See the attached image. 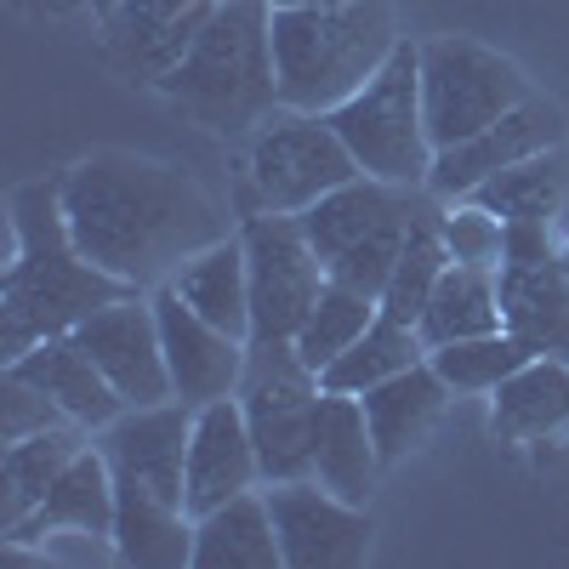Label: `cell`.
Instances as JSON below:
<instances>
[{
	"label": "cell",
	"instance_id": "cell-1",
	"mask_svg": "<svg viewBox=\"0 0 569 569\" xmlns=\"http://www.w3.org/2000/svg\"><path fill=\"white\" fill-rule=\"evenodd\" d=\"M58 194L74 246L137 291L166 284L194 251L228 233L222 206L194 171L131 149H98L74 160L58 177Z\"/></svg>",
	"mask_w": 569,
	"mask_h": 569
},
{
	"label": "cell",
	"instance_id": "cell-2",
	"mask_svg": "<svg viewBox=\"0 0 569 569\" xmlns=\"http://www.w3.org/2000/svg\"><path fill=\"white\" fill-rule=\"evenodd\" d=\"M126 291L137 284L103 273L74 246L58 182H23L12 194V262L0 284V365L23 359L46 337H69L86 313Z\"/></svg>",
	"mask_w": 569,
	"mask_h": 569
},
{
	"label": "cell",
	"instance_id": "cell-3",
	"mask_svg": "<svg viewBox=\"0 0 569 569\" xmlns=\"http://www.w3.org/2000/svg\"><path fill=\"white\" fill-rule=\"evenodd\" d=\"M154 91L217 137H251L273 109H284L273 74V7L268 0H217L211 23Z\"/></svg>",
	"mask_w": 569,
	"mask_h": 569
},
{
	"label": "cell",
	"instance_id": "cell-4",
	"mask_svg": "<svg viewBox=\"0 0 569 569\" xmlns=\"http://www.w3.org/2000/svg\"><path fill=\"white\" fill-rule=\"evenodd\" d=\"M393 0H342V7H273V74L279 103L330 114L399 52Z\"/></svg>",
	"mask_w": 569,
	"mask_h": 569
},
{
	"label": "cell",
	"instance_id": "cell-5",
	"mask_svg": "<svg viewBox=\"0 0 569 569\" xmlns=\"http://www.w3.org/2000/svg\"><path fill=\"white\" fill-rule=\"evenodd\" d=\"M410 211H416V188H399V182H382V177H353L342 188H330L325 200H313L302 217L308 240L325 262V273L348 284V291H365L382 302L388 279H393V262L405 251V228H410Z\"/></svg>",
	"mask_w": 569,
	"mask_h": 569
},
{
	"label": "cell",
	"instance_id": "cell-6",
	"mask_svg": "<svg viewBox=\"0 0 569 569\" xmlns=\"http://www.w3.org/2000/svg\"><path fill=\"white\" fill-rule=\"evenodd\" d=\"M330 126L342 131L348 154L365 177L399 188H427L433 171V137L421 109V46L399 40V52L376 69L342 109H330Z\"/></svg>",
	"mask_w": 569,
	"mask_h": 569
},
{
	"label": "cell",
	"instance_id": "cell-7",
	"mask_svg": "<svg viewBox=\"0 0 569 569\" xmlns=\"http://www.w3.org/2000/svg\"><path fill=\"white\" fill-rule=\"evenodd\" d=\"M525 98H536L525 69H518L512 58H501L496 46L472 40V34L421 40V109H427L433 154L479 137L485 126L512 114Z\"/></svg>",
	"mask_w": 569,
	"mask_h": 569
},
{
	"label": "cell",
	"instance_id": "cell-8",
	"mask_svg": "<svg viewBox=\"0 0 569 569\" xmlns=\"http://www.w3.org/2000/svg\"><path fill=\"white\" fill-rule=\"evenodd\" d=\"M319 370L297 353V342H251L240 410L251 421L262 485L313 479V416H319Z\"/></svg>",
	"mask_w": 569,
	"mask_h": 569
},
{
	"label": "cell",
	"instance_id": "cell-9",
	"mask_svg": "<svg viewBox=\"0 0 569 569\" xmlns=\"http://www.w3.org/2000/svg\"><path fill=\"white\" fill-rule=\"evenodd\" d=\"M353 177H359V160L348 154V142L330 126V114L273 109L246 137V182L257 194V211H291L297 217Z\"/></svg>",
	"mask_w": 569,
	"mask_h": 569
},
{
	"label": "cell",
	"instance_id": "cell-10",
	"mask_svg": "<svg viewBox=\"0 0 569 569\" xmlns=\"http://www.w3.org/2000/svg\"><path fill=\"white\" fill-rule=\"evenodd\" d=\"M240 240L251 268V342H291L330 284L308 228L291 211H257L246 217Z\"/></svg>",
	"mask_w": 569,
	"mask_h": 569
},
{
	"label": "cell",
	"instance_id": "cell-11",
	"mask_svg": "<svg viewBox=\"0 0 569 569\" xmlns=\"http://www.w3.org/2000/svg\"><path fill=\"white\" fill-rule=\"evenodd\" d=\"M74 342L98 359V370L114 382L126 405H166L171 393V365L160 342V308L154 291H126L103 302L98 313H86L74 325Z\"/></svg>",
	"mask_w": 569,
	"mask_h": 569
},
{
	"label": "cell",
	"instance_id": "cell-12",
	"mask_svg": "<svg viewBox=\"0 0 569 569\" xmlns=\"http://www.w3.org/2000/svg\"><path fill=\"white\" fill-rule=\"evenodd\" d=\"M284 569H353L370 558V512L330 496L319 479L262 485Z\"/></svg>",
	"mask_w": 569,
	"mask_h": 569
},
{
	"label": "cell",
	"instance_id": "cell-13",
	"mask_svg": "<svg viewBox=\"0 0 569 569\" xmlns=\"http://www.w3.org/2000/svg\"><path fill=\"white\" fill-rule=\"evenodd\" d=\"M188 427H194V405L166 399V405H131L126 416H114L98 439V450L109 456L114 485L149 490L160 501L182 507V485H188ZM194 518V512H188Z\"/></svg>",
	"mask_w": 569,
	"mask_h": 569
},
{
	"label": "cell",
	"instance_id": "cell-14",
	"mask_svg": "<svg viewBox=\"0 0 569 569\" xmlns=\"http://www.w3.org/2000/svg\"><path fill=\"white\" fill-rule=\"evenodd\" d=\"M154 308H160V342H166V365H171V393L194 410L240 393L251 342L211 325L206 313H194L171 284H154Z\"/></svg>",
	"mask_w": 569,
	"mask_h": 569
},
{
	"label": "cell",
	"instance_id": "cell-15",
	"mask_svg": "<svg viewBox=\"0 0 569 569\" xmlns=\"http://www.w3.org/2000/svg\"><path fill=\"white\" fill-rule=\"evenodd\" d=\"M558 142H563V109L547 103V98H525L512 114L485 126L479 137L456 142V149H439L433 171H427V194L433 200H467L472 188H485L496 171L530 160L541 149H558Z\"/></svg>",
	"mask_w": 569,
	"mask_h": 569
},
{
	"label": "cell",
	"instance_id": "cell-16",
	"mask_svg": "<svg viewBox=\"0 0 569 569\" xmlns=\"http://www.w3.org/2000/svg\"><path fill=\"white\" fill-rule=\"evenodd\" d=\"M217 0H120L103 23V52L109 63L137 80V86H160L182 52L194 46V34L211 23Z\"/></svg>",
	"mask_w": 569,
	"mask_h": 569
},
{
	"label": "cell",
	"instance_id": "cell-17",
	"mask_svg": "<svg viewBox=\"0 0 569 569\" xmlns=\"http://www.w3.org/2000/svg\"><path fill=\"white\" fill-rule=\"evenodd\" d=\"M262 485V461H257V439L251 421L240 410V399H211L194 410L188 427V485H182V507L206 518L222 501L246 496Z\"/></svg>",
	"mask_w": 569,
	"mask_h": 569
},
{
	"label": "cell",
	"instance_id": "cell-18",
	"mask_svg": "<svg viewBox=\"0 0 569 569\" xmlns=\"http://www.w3.org/2000/svg\"><path fill=\"white\" fill-rule=\"evenodd\" d=\"M114 512H120V490L109 456L91 439L63 472L58 485L40 496V507L23 518V525L7 530V552L12 547H46L52 536H91V541H114Z\"/></svg>",
	"mask_w": 569,
	"mask_h": 569
},
{
	"label": "cell",
	"instance_id": "cell-19",
	"mask_svg": "<svg viewBox=\"0 0 569 569\" xmlns=\"http://www.w3.org/2000/svg\"><path fill=\"white\" fill-rule=\"evenodd\" d=\"M7 370H18L23 382H34L46 399H58L69 421H80L86 433H103V427L114 416H126L131 405L114 393V382L98 370V359H91L80 342H74V330L69 337H46L34 342L23 359H12Z\"/></svg>",
	"mask_w": 569,
	"mask_h": 569
},
{
	"label": "cell",
	"instance_id": "cell-20",
	"mask_svg": "<svg viewBox=\"0 0 569 569\" xmlns=\"http://www.w3.org/2000/svg\"><path fill=\"white\" fill-rule=\"evenodd\" d=\"M382 450H376V433L365 421V405L353 393H319V416H313V479L342 496L353 507L370 501L376 479H382Z\"/></svg>",
	"mask_w": 569,
	"mask_h": 569
},
{
	"label": "cell",
	"instance_id": "cell-21",
	"mask_svg": "<svg viewBox=\"0 0 569 569\" xmlns=\"http://www.w3.org/2000/svg\"><path fill=\"white\" fill-rule=\"evenodd\" d=\"M496 284H501V325L512 337L536 359L569 365V268L558 257L507 262V268H496Z\"/></svg>",
	"mask_w": 569,
	"mask_h": 569
},
{
	"label": "cell",
	"instance_id": "cell-22",
	"mask_svg": "<svg viewBox=\"0 0 569 569\" xmlns=\"http://www.w3.org/2000/svg\"><path fill=\"white\" fill-rule=\"evenodd\" d=\"M450 388H445V376L433 370V365H410V370H399V376H388L382 388H370V393H359V405H365V421H370V433H376V450H382V461L393 467V461H405L410 450H421L427 445V433L445 421V410H450Z\"/></svg>",
	"mask_w": 569,
	"mask_h": 569
},
{
	"label": "cell",
	"instance_id": "cell-23",
	"mask_svg": "<svg viewBox=\"0 0 569 569\" xmlns=\"http://www.w3.org/2000/svg\"><path fill=\"white\" fill-rule=\"evenodd\" d=\"M166 284L194 313H206L211 325H222V330H233V337L251 342V268H246V240L240 233H222L217 246L194 251Z\"/></svg>",
	"mask_w": 569,
	"mask_h": 569
},
{
	"label": "cell",
	"instance_id": "cell-24",
	"mask_svg": "<svg viewBox=\"0 0 569 569\" xmlns=\"http://www.w3.org/2000/svg\"><path fill=\"white\" fill-rule=\"evenodd\" d=\"M569 427V365L530 359L490 393V433L501 445H536Z\"/></svg>",
	"mask_w": 569,
	"mask_h": 569
},
{
	"label": "cell",
	"instance_id": "cell-25",
	"mask_svg": "<svg viewBox=\"0 0 569 569\" xmlns=\"http://www.w3.org/2000/svg\"><path fill=\"white\" fill-rule=\"evenodd\" d=\"M279 530L268 512V490H246L217 512L194 518V569H279Z\"/></svg>",
	"mask_w": 569,
	"mask_h": 569
},
{
	"label": "cell",
	"instance_id": "cell-26",
	"mask_svg": "<svg viewBox=\"0 0 569 569\" xmlns=\"http://www.w3.org/2000/svg\"><path fill=\"white\" fill-rule=\"evenodd\" d=\"M120 490V512H114V558L137 563V569H194V518L177 501H160L149 490Z\"/></svg>",
	"mask_w": 569,
	"mask_h": 569
},
{
	"label": "cell",
	"instance_id": "cell-27",
	"mask_svg": "<svg viewBox=\"0 0 569 569\" xmlns=\"http://www.w3.org/2000/svg\"><path fill=\"white\" fill-rule=\"evenodd\" d=\"M91 445V433L80 421L69 427H46V433L23 439V445H7V456H0V536H7L12 525H23V518L40 507V496L58 485V472Z\"/></svg>",
	"mask_w": 569,
	"mask_h": 569
},
{
	"label": "cell",
	"instance_id": "cell-28",
	"mask_svg": "<svg viewBox=\"0 0 569 569\" xmlns=\"http://www.w3.org/2000/svg\"><path fill=\"white\" fill-rule=\"evenodd\" d=\"M439 206L427 188H416V211H410V228H405V251L393 262V279L382 291V313L399 319V325H421L427 302H433L439 279L450 268V251H445V233H439Z\"/></svg>",
	"mask_w": 569,
	"mask_h": 569
},
{
	"label": "cell",
	"instance_id": "cell-29",
	"mask_svg": "<svg viewBox=\"0 0 569 569\" xmlns=\"http://www.w3.org/2000/svg\"><path fill=\"white\" fill-rule=\"evenodd\" d=\"M467 200L490 206L501 222H552L569 211V149H541L530 160H518L507 171H496L485 188H472Z\"/></svg>",
	"mask_w": 569,
	"mask_h": 569
},
{
	"label": "cell",
	"instance_id": "cell-30",
	"mask_svg": "<svg viewBox=\"0 0 569 569\" xmlns=\"http://www.w3.org/2000/svg\"><path fill=\"white\" fill-rule=\"evenodd\" d=\"M416 330H421L427 348H445V342H461V337H490V330H507V325H501V284H496V268L450 262Z\"/></svg>",
	"mask_w": 569,
	"mask_h": 569
},
{
	"label": "cell",
	"instance_id": "cell-31",
	"mask_svg": "<svg viewBox=\"0 0 569 569\" xmlns=\"http://www.w3.org/2000/svg\"><path fill=\"white\" fill-rule=\"evenodd\" d=\"M421 359H427L421 330H416V325H399V319H388V313H376V325L319 376V382H325L330 393H353V399H359V393L382 388L388 376H399V370H410V365H421Z\"/></svg>",
	"mask_w": 569,
	"mask_h": 569
},
{
	"label": "cell",
	"instance_id": "cell-32",
	"mask_svg": "<svg viewBox=\"0 0 569 569\" xmlns=\"http://www.w3.org/2000/svg\"><path fill=\"white\" fill-rule=\"evenodd\" d=\"M376 313H382V302H376V297H365V291H348V284H337V279H330L325 284V291H319V302L308 308V319H302V330H297V353L325 376L330 365H337L359 337H365V330L376 325Z\"/></svg>",
	"mask_w": 569,
	"mask_h": 569
},
{
	"label": "cell",
	"instance_id": "cell-33",
	"mask_svg": "<svg viewBox=\"0 0 569 569\" xmlns=\"http://www.w3.org/2000/svg\"><path fill=\"white\" fill-rule=\"evenodd\" d=\"M536 353L512 337V330H490V337H461L445 348H427V365L445 376L450 393H496L512 370H525Z\"/></svg>",
	"mask_w": 569,
	"mask_h": 569
},
{
	"label": "cell",
	"instance_id": "cell-34",
	"mask_svg": "<svg viewBox=\"0 0 569 569\" xmlns=\"http://www.w3.org/2000/svg\"><path fill=\"white\" fill-rule=\"evenodd\" d=\"M439 233H445L450 262H467V268H501L507 222H501L490 206H479V200H445V206H439Z\"/></svg>",
	"mask_w": 569,
	"mask_h": 569
},
{
	"label": "cell",
	"instance_id": "cell-35",
	"mask_svg": "<svg viewBox=\"0 0 569 569\" xmlns=\"http://www.w3.org/2000/svg\"><path fill=\"white\" fill-rule=\"evenodd\" d=\"M46 427H69L63 405L46 399L34 382H23L18 370H0V445H23Z\"/></svg>",
	"mask_w": 569,
	"mask_h": 569
},
{
	"label": "cell",
	"instance_id": "cell-36",
	"mask_svg": "<svg viewBox=\"0 0 569 569\" xmlns=\"http://www.w3.org/2000/svg\"><path fill=\"white\" fill-rule=\"evenodd\" d=\"M547 257H558V233H552V222H507L501 268H507V262H547Z\"/></svg>",
	"mask_w": 569,
	"mask_h": 569
},
{
	"label": "cell",
	"instance_id": "cell-37",
	"mask_svg": "<svg viewBox=\"0 0 569 569\" xmlns=\"http://www.w3.org/2000/svg\"><path fill=\"white\" fill-rule=\"evenodd\" d=\"M18 7H29V12H40V18H69V12L86 7V0H18Z\"/></svg>",
	"mask_w": 569,
	"mask_h": 569
},
{
	"label": "cell",
	"instance_id": "cell-38",
	"mask_svg": "<svg viewBox=\"0 0 569 569\" xmlns=\"http://www.w3.org/2000/svg\"><path fill=\"white\" fill-rule=\"evenodd\" d=\"M268 7H342V0H268Z\"/></svg>",
	"mask_w": 569,
	"mask_h": 569
},
{
	"label": "cell",
	"instance_id": "cell-39",
	"mask_svg": "<svg viewBox=\"0 0 569 569\" xmlns=\"http://www.w3.org/2000/svg\"><path fill=\"white\" fill-rule=\"evenodd\" d=\"M86 7H91V18H109V12L120 7V0H86Z\"/></svg>",
	"mask_w": 569,
	"mask_h": 569
},
{
	"label": "cell",
	"instance_id": "cell-40",
	"mask_svg": "<svg viewBox=\"0 0 569 569\" xmlns=\"http://www.w3.org/2000/svg\"><path fill=\"white\" fill-rule=\"evenodd\" d=\"M558 262H563V268H569V240H558Z\"/></svg>",
	"mask_w": 569,
	"mask_h": 569
}]
</instances>
